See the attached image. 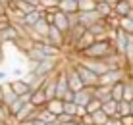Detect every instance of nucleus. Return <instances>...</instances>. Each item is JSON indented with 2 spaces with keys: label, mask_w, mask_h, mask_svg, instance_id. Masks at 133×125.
Returning a JSON list of instances; mask_svg holds the SVG:
<instances>
[{
  "label": "nucleus",
  "mask_w": 133,
  "mask_h": 125,
  "mask_svg": "<svg viewBox=\"0 0 133 125\" xmlns=\"http://www.w3.org/2000/svg\"><path fill=\"white\" fill-rule=\"evenodd\" d=\"M116 52L112 40H97L93 46H89L87 50H83L81 54H77L75 58H89V60H106L108 56Z\"/></svg>",
  "instance_id": "obj_1"
},
{
  "label": "nucleus",
  "mask_w": 133,
  "mask_h": 125,
  "mask_svg": "<svg viewBox=\"0 0 133 125\" xmlns=\"http://www.w3.org/2000/svg\"><path fill=\"white\" fill-rule=\"evenodd\" d=\"M68 62L71 64L73 67H75V71H77V75L81 77V81H83V85L85 87H91V89H95V87H98V75H95L91 69H87L83 64H79L77 60H70V58H66Z\"/></svg>",
  "instance_id": "obj_2"
},
{
  "label": "nucleus",
  "mask_w": 133,
  "mask_h": 125,
  "mask_svg": "<svg viewBox=\"0 0 133 125\" xmlns=\"http://www.w3.org/2000/svg\"><path fill=\"white\" fill-rule=\"evenodd\" d=\"M68 58H70V56H68ZM70 60H77L79 64H83L87 69H91V71H93L95 75H98V77H102L104 73L110 71L104 60H89V58H70Z\"/></svg>",
  "instance_id": "obj_3"
},
{
  "label": "nucleus",
  "mask_w": 133,
  "mask_h": 125,
  "mask_svg": "<svg viewBox=\"0 0 133 125\" xmlns=\"http://www.w3.org/2000/svg\"><path fill=\"white\" fill-rule=\"evenodd\" d=\"M64 67H66L68 87H70V91H71V92H79V91H83V89H85V85H83V81H81V77L77 75L75 67H73L71 64L68 62V60H66V64H64Z\"/></svg>",
  "instance_id": "obj_4"
},
{
  "label": "nucleus",
  "mask_w": 133,
  "mask_h": 125,
  "mask_svg": "<svg viewBox=\"0 0 133 125\" xmlns=\"http://www.w3.org/2000/svg\"><path fill=\"white\" fill-rule=\"evenodd\" d=\"M127 37H129V35H127L125 31H122L120 27L114 31L112 44H114V48H116V52L120 54V56H123V54H125V48H127Z\"/></svg>",
  "instance_id": "obj_5"
},
{
  "label": "nucleus",
  "mask_w": 133,
  "mask_h": 125,
  "mask_svg": "<svg viewBox=\"0 0 133 125\" xmlns=\"http://www.w3.org/2000/svg\"><path fill=\"white\" fill-rule=\"evenodd\" d=\"M77 16H79V25H83L85 29H89V27H93L95 23L102 21V17L98 16L97 10H95V12H79Z\"/></svg>",
  "instance_id": "obj_6"
},
{
  "label": "nucleus",
  "mask_w": 133,
  "mask_h": 125,
  "mask_svg": "<svg viewBox=\"0 0 133 125\" xmlns=\"http://www.w3.org/2000/svg\"><path fill=\"white\" fill-rule=\"evenodd\" d=\"M93 96L98 100V102L106 104V102L112 100V87H108V85H98V87H95V89H93Z\"/></svg>",
  "instance_id": "obj_7"
},
{
  "label": "nucleus",
  "mask_w": 133,
  "mask_h": 125,
  "mask_svg": "<svg viewBox=\"0 0 133 125\" xmlns=\"http://www.w3.org/2000/svg\"><path fill=\"white\" fill-rule=\"evenodd\" d=\"M21 37L19 33V29H17L16 25H12L8 27V29H4V31H0V44H4V43H16L17 39Z\"/></svg>",
  "instance_id": "obj_8"
},
{
  "label": "nucleus",
  "mask_w": 133,
  "mask_h": 125,
  "mask_svg": "<svg viewBox=\"0 0 133 125\" xmlns=\"http://www.w3.org/2000/svg\"><path fill=\"white\" fill-rule=\"evenodd\" d=\"M93 98H95V96H93V89H91V87H85L83 91L75 92L73 102H75L77 106H83V108H87V106H89V102H91Z\"/></svg>",
  "instance_id": "obj_9"
},
{
  "label": "nucleus",
  "mask_w": 133,
  "mask_h": 125,
  "mask_svg": "<svg viewBox=\"0 0 133 125\" xmlns=\"http://www.w3.org/2000/svg\"><path fill=\"white\" fill-rule=\"evenodd\" d=\"M52 25L56 27V29H60L64 35L70 33V21H68V16H66V13H62L60 10L54 12V21H52Z\"/></svg>",
  "instance_id": "obj_10"
},
{
  "label": "nucleus",
  "mask_w": 133,
  "mask_h": 125,
  "mask_svg": "<svg viewBox=\"0 0 133 125\" xmlns=\"http://www.w3.org/2000/svg\"><path fill=\"white\" fill-rule=\"evenodd\" d=\"M0 87H2V104H4V106H12V104L17 100V94L12 91V87H10V81L2 83Z\"/></svg>",
  "instance_id": "obj_11"
},
{
  "label": "nucleus",
  "mask_w": 133,
  "mask_h": 125,
  "mask_svg": "<svg viewBox=\"0 0 133 125\" xmlns=\"http://www.w3.org/2000/svg\"><path fill=\"white\" fill-rule=\"evenodd\" d=\"M48 102V98H46V94H44V91L43 89H37L31 92V102L29 104H33L37 110H41V108H44Z\"/></svg>",
  "instance_id": "obj_12"
},
{
  "label": "nucleus",
  "mask_w": 133,
  "mask_h": 125,
  "mask_svg": "<svg viewBox=\"0 0 133 125\" xmlns=\"http://www.w3.org/2000/svg\"><path fill=\"white\" fill-rule=\"evenodd\" d=\"M131 4L127 2V0H120V2L114 6V16L118 17V19H122V17H127L129 16V12H131Z\"/></svg>",
  "instance_id": "obj_13"
},
{
  "label": "nucleus",
  "mask_w": 133,
  "mask_h": 125,
  "mask_svg": "<svg viewBox=\"0 0 133 125\" xmlns=\"http://www.w3.org/2000/svg\"><path fill=\"white\" fill-rule=\"evenodd\" d=\"M97 12H98V16L102 17V19H108V17L114 16V6L108 4L106 0H98L97 2Z\"/></svg>",
  "instance_id": "obj_14"
},
{
  "label": "nucleus",
  "mask_w": 133,
  "mask_h": 125,
  "mask_svg": "<svg viewBox=\"0 0 133 125\" xmlns=\"http://www.w3.org/2000/svg\"><path fill=\"white\" fill-rule=\"evenodd\" d=\"M10 87H12V91L17 94V98L23 96V94H27V92H31L29 85H27L23 79H14V81H10Z\"/></svg>",
  "instance_id": "obj_15"
},
{
  "label": "nucleus",
  "mask_w": 133,
  "mask_h": 125,
  "mask_svg": "<svg viewBox=\"0 0 133 125\" xmlns=\"http://www.w3.org/2000/svg\"><path fill=\"white\" fill-rule=\"evenodd\" d=\"M58 10L62 13H66V16H70V13H79V4L73 2V0H62V2L58 4Z\"/></svg>",
  "instance_id": "obj_16"
},
{
  "label": "nucleus",
  "mask_w": 133,
  "mask_h": 125,
  "mask_svg": "<svg viewBox=\"0 0 133 125\" xmlns=\"http://www.w3.org/2000/svg\"><path fill=\"white\" fill-rule=\"evenodd\" d=\"M14 6H16V10H19L21 13H23V16H29V13L39 10V6L29 4V2H23V0H14Z\"/></svg>",
  "instance_id": "obj_17"
},
{
  "label": "nucleus",
  "mask_w": 133,
  "mask_h": 125,
  "mask_svg": "<svg viewBox=\"0 0 133 125\" xmlns=\"http://www.w3.org/2000/svg\"><path fill=\"white\" fill-rule=\"evenodd\" d=\"M37 121H43V123H56V115L52 112H48L46 108H41L37 110V115H35Z\"/></svg>",
  "instance_id": "obj_18"
},
{
  "label": "nucleus",
  "mask_w": 133,
  "mask_h": 125,
  "mask_svg": "<svg viewBox=\"0 0 133 125\" xmlns=\"http://www.w3.org/2000/svg\"><path fill=\"white\" fill-rule=\"evenodd\" d=\"M44 108H46L48 112H52L54 115H56V117H58L60 114H64V102H62V100H58V98H54V100H48Z\"/></svg>",
  "instance_id": "obj_19"
},
{
  "label": "nucleus",
  "mask_w": 133,
  "mask_h": 125,
  "mask_svg": "<svg viewBox=\"0 0 133 125\" xmlns=\"http://www.w3.org/2000/svg\"><path fill=\"white\" fill-rule=\"evenodd\" d=\"M14 46H16V48H17V50H19V52H21V54H27V52H29V50H31V48H33V46H35V44H33V43H31V40H29V39H27V37H19V39H17V40H16V43H14Z\"/></svg>",
  "instance_id": "obj_20"
},
{
  "label": "nucleus",
  "mask_w": 133,
  "mask_h": 125,
  "mask_svg": "<svg viewBox=\"0 0 133 125\" xmlns=\"http://www.w3.org/2000/svg\"><path fill=\"white\" fill-rule=\"evenodd\" d=\"M33 29H35L41 37H44V39H46V37H48V31H50V23H48L46 19H44V16H43L39 21H37V25L33 27Z\"/></svg>",
  "instance_id": "obj_21"
},
{
  "label": "nucleus",
  "mask_w": 133,
  "mask_h": 125,
  "mask_svg": "<svg viewBox=\"0 0 133 125\" xmlns=\"http://www.w3.org/2000/svg\"><path fill=\"white\" fill-rule=\"evenodd\" d=\"M41 17H43V12H41V10H37L33 13H29V16H25L23 17V27H35L37 21H39Z\"/></svg>",
  "instance_id": "obj_22"
},
{
  "label": "nucleus",
  "mask_w": 133,
  "mask_h": 125,
  "mask_svg": "<svg viewBox=\"0 0 133 125\" xmlns=\"http://www.w3.org/2000/svg\"><path fill=\"white\" fill-rule=\"evenodd\" d=\"M102 112L106 114L108 117H120V115H118V102H114V100L102 104Z\"/></svg>",
  "instance_id": "obj_23"
},
{
  "label": "nucleus",
  "mask_w": 133,
  "mask_h": 125,
  "mask_svg": "<svg viewBox=\"0 0 133 125\" xmlns=\"http://www.w3.org/2000/svg\"><path fill=\"white\" fill-rule=\"evenodd\" d=\"M112 100L114 102H122L123 100V81L112 85Z\"/></svg>",
  "instance_id": "obj_24"
},
{
  "label": "nucleus",
  "mask_w": 133,
  "mask_h": 125,
  "mask_svg": "<svg viewBox=\"0 0 133 125\" xmlns=\"http://www.w3.org/2000/svg\"><path fill=\"white\" fill-rule=\"evenodd\" d=\"M98 0H81L79 2V12H95Z\"/></svg>",
  "instance_id": "obj_25"
},
{
  "label": "nucleus",
  "mask_w": 133,
  "mask_h": 125,
  "mask_svg": "<svg viewBox=\"0 0 133 125\" xmlns=\"http://www.w3.org/2000/svg\"><path fill=\"white\" fill-rule=\"evenodd\" d=\"M108 119H110V117L102 112V110H98L97 114H93V125H106Z\"/></svg>",
  "instance_id": "obj_26"
},
{
  "label": "nucleus",
  "mask_w": 133,
  "mask_h": 125,
  "mask_svg": "<svg viewBox=\"0 0 133 125\" xmlns=\"http://www.w3.org/2000/svg\"><path fill=\"white\" fill-rule=\"evenodd\" d=\"M120 29L125 31L127 35H133V21L129 19V17H122L120 19Z\"/></svg>",
  "instance_id": "obj_27"
},
{
  "label": "nucleus",
  "mask_w": 133,
  "mask_h": 125,
  "mask_svg": "<svg viewBox=\"0 0 133 125\" xmlns=\"http://www.w3.org/2000/svg\"><path fill=\"white\" fill-rule=\"evenodd\" d=\"M85 110H87V114H89V115H93V114H97L98 110H102V102H98L97 98H93V100L89 102V106H87Z\"/></svg>",
  "instance_id": "obj_28"
},
{
  "label": "nucleus",
  "mask_w": 133,
  "mask_h": 125,
  "mask_svg": "<svg viewBox=\"0 0 133 125\" xmlns=\"http://www.w3.org/2000/svg\"><path fill=\"white\" fill-rule=\"evenodd\" d=\"M118 115H120V117H123V115H131V110H129V102H125V100L118 102Z\"/></svg>",
  "instance_id": "obj_29"
},
{
  "label": "nucleus",
  "mask_w": 133,
  "mask_h": 125,
  "mask_svg": "<svg viewBox=\"0 0 133 125\" xmlns=\"http://www.w3.org/2000/svg\"><path fill=\"white\" fill-rule=\"evenodd\" d=\"M71 121H79V117H75V115H70V114H60L56 117V123L62 125V123H71Z\"/></svg>",
  "instance_id": "obj_30"
},
{
  "label": "nucleus",
  "mask_w": 133,
  "mask_h": 125,
  "mask_svg": "<svg viewBox=\"0 0 133 125\" xmlns=\"http://www.w3.org/2000/svg\"><path fill=\"white\" fill-rule=\"evenodd\" d=\"M64 114L77 115V104L75 102H64Z\"/></svg>",
  "instance_id": "obj_31"
},
{
  "label": "nucleus",
  "mask_w": 133,
  "mask_h": 125,
  "mask_svg": "<svg viewBox=\"0 0 133 125\" xmlns=\"http://www.w3.org/2000/svg\"><path fill=\"white\" fill-rule=\"evenodd\" d=\"M68 21H70V29H73V27L79 25V16H77V13H70V16H68Z\"/></svg>",
  "instance_id": "obj_32"
},
{
  "label": "nucleus",
  "mask_w": 133,
  "mask_h": 125,
  "mask_svg": "<svg viewBox=\"0 0 133 125\" xmlns=\"http://www.w3.org/2000/svg\"><path fill=\"white\" fill-rule=\"evenodd\" d=\"M73 98H75V92H71V91H68L66 94H64V98H62V102H73Z\"/></svg>",
  "instance_id": "obj_33"
},
{
  "label": "nucleus",
  "mask_w": 133,
  "mask_h": 125,
  "mask_svg": "<svg viewBox=\"0 0 133 125\" xmlns=\"http://www.w3.org/2000/svg\"><path fill=\"white\" fill-rule=\"evenodd\" d=\"M122 125H133V115H123L122 117Z\"/></svg>",
  "instance_id": "obj_34"
},
{
  "label": "nucleus",
  "mask_w": 133,
  "mask_h": 125,
  "mask_svg": "<svg viewBox=\"0 0 133 125\" xmlns=\"http://www.w3.org/2000/svg\"><path fill=\"white\" fill-rule=\"evenodd\" d=\"M106 125H122V117H110Z\"/></svg>",
  "instance_id": "obj_35"
},
{
  "label": "nucleus",
  "mask_w": 133,
  "mask_h": 125,
  "mask_svg": "<svg viewBox=\"0 0 133 125\" xmlns=\"http://www.w3.org/2000/svg\"><path fill=\"white\" fill-rule=\"evenodd\" d=\"M81 123H85V125H93V115L87 114L85 117H81Z\"/></svg>",
  "instance_id": "obj_36"
},
{
  "label": "nucleus",
  "mask_w": 133,
  "mask_h": 125,
  "mask_svg": "<svg viewBox=\"0 0 133 125\" xmlns=\"http://www.w3.org/2000/svg\"><path fill=\"white\" fill-rule=\"evenodd\" d=\"M19 100H21V102H23V104H29V102H31V92H27V94L19 96Z\"/></svg>",
  "instance_id": "obj_37"
},
{
  "label": "nucleus",
  "mask_w": 133,
  "mask_h": 125,
  "mask_svg": "<svg viewBox=\"0 0 133 125\" xmlns=\"http://www.w3.org/2000/svg\"><path fill=\"white\" fill-rule=\"evenodd\" d=\"M6 79H8V73L0 69V85H2V83H6Z\"/></svg>",
  "instance_id": "obj_38"
},
{
  "label": "nucleus",
  "mask_w": 133,
  "mask_h": 125,
  "mask_svg": "<svg viewBox=\"0 0 133 125\" xmlns=\"http://www.w3.org/2000/svg\"><path fill=\"white\" fill-rule=\"evenodd\" d=\"M106 2H108V4H112V6H116V4L120 2V0H106Z\"/></svg>",
  "instance_id": "obj_39"
},
{
  "label": "nucleus",
  "mask_w": 133,
  "mask_h": 125,
  "mask_svg": "<svg viewBox=\"0 0 133 125\" xmlns=\"http://www.w3.org/2000/svg\"><path fill=\"white\" fill-rule=\"evenodd\" d=\"M62 125H79V121H71V123H62Z\"/></svg>",
  "instance_id": "obj_40"
},
{
  "label": "nucleus",
  "mask_w": 133,
  "mask_h": 125,
  "mask_svg": "<svg viewBox=\"0 0 133 125\" xmlns=\"http://www.w3.org/2000/svg\"><path fill=\"white\" fill-rule=\"evenodd\" d=\"M127 17H129V19L133 21V8H131V12H129V16H127Z\"/></svg>",
  "instance_id": "obj_41"
},
{
  "label": "nucleus",
  "mask_w": 133,
  "mask_h": 125,
  "mask_svg": "<svg viewBox=\"0 0 133 125\" xmlns=\"http://www.w3.org/2000/svg\"><path fill=\"white\" fill-rule=\"evenodd\" d=\"M129 110H131V115H133V100L129 102Z\"/></svg>",
  "instance_id": "obj_42"
},
{
  "label": "nucleus",
  "mask_w": 133,
  "mask_h": 125,
  "mask_svg": "<svg viewBox=\"0 0 133 125\" xmlns=\"http://www.w3.org/2000/svg\"><path fill=\"white\" fill-rule=\"evenodd\" d=\"M2 54H4V52H2V48H0V62L4 60V56H2Z\"/></svg>",
  "instance_id": "obj_43"
},
{
  "label": "nucleus",
  "mask_w": 133,
  "mask_h": 125,
  "mask_svg": "<svg viewBox=\"0 0 133 125\" xmlns=\"http://www.w3.org/2000/svg\"><path fill=\"white\" fill-rule=\"evenodd\" d=\"M73 2H77V4H79V2H81V0H73Z\"/></svg>",
  "instance_id": "obj_44"
},
{
  "label": "nucleus",
  "mask_w": 133,
  "mask_h": 125,
  "mask_svg": "<svg viewBox=\"0 0 133 125\" xmlns=\"http://www.w3.org/2000/svg\"><path fill=\"white\" fill-rule=\"evenodd\" d=\"M79 125H85V123H81V121H79Z\"/></svg>",
  "instance_id": "obj_45"
},
{
  "label": "nucleus",
  "mask_w": 133,
  "mask_h": 125,
  "mask_svg": "<svg viewBox=\"0 0 133 125\" xmlns=\"http://www.w3.org/2000/svg\"><path fill=\"white\" fill-rule=\"evenodd\" d=\"M0 46H2V44H0Z\"/></svg>",
  "instance_id": "obj_46"
}]
</instances>
